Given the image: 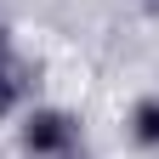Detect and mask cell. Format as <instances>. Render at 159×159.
Wrapping results in <instances>:
<instances>
[{
	"label": "cell",
	"mask_w": 159,
	"mask_h": 159,
	"mask_svg": "<svg viewBox=\"0 0 159 159\" xmlns=\"http://www.w3.org/2000/svg\"><path fill=\"white\" fill-rule=\"evenodd\" d=\"M74 136H80V119L63 108H34L23 119V153H34V159H63L74 148Z\"/></svg>",
	"instance_id": "1"
},
{
	"label": "cell",
	"mask_w": 159,
	"mask_h": 159,
	"mask_svg": "<svg viewBox=\"0 0 159 159\" xmlns=\"http://www.w3.org/2000/svg\"><path fill=\"white\" fill-rule=\"evenodd\" d=\"M29 97V63L17 57V46H11V34L0 29V119H6L17 102Z\"/></svg>",
	"instance_id": "2"
},
{
	"label": "cell",
	"mask_w": 159,
	"mask_h": 159,
	"mask_svg": "<svg viewBox=\"0 0 159 159\" xmlns=\"http://www.w3.org/2000/svg\"><path fill=\"white\" fill-rule=\"evenodd\" d=\"M131 136L142 148H159V97H142L136 102V114H131Z\"/></svg>",
	"instance_id": "3"
},
{
	"label": "cell",
	"mask_w": 159,
	"mask_h": 159,
	"mask_svg": "<svg viewBox=\"0 0 159 159\" xmlns=\"http://www.w3.org/2000/svg\"><path fill=\"white\" fill-rule=\"evenodd\" d=\"M142 6H148V11H153V17H159V0H142Z\"/></svg>",
	"instance_id": "4"
}]
</instances>
